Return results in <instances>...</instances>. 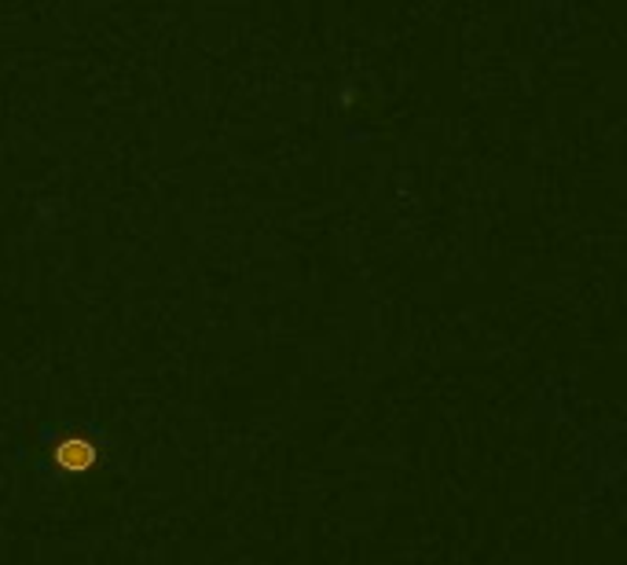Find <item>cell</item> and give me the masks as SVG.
<instances>
[{"mask_svg":"<svg viewBox=\"0 0 627 565\" xmlns=\"http://www.w3.org/2000/svg\"><path fill=\"white\" fill-rule=\"evenodd\" d=\"M52 459H56V467L63 470V473H88L99 462V448H96V441H88V437H81V433H74V437H63L52 448Z\"/></svg>","mask_w":627,"mask_h":565,"instance_id":"obj_1","label":"cell"}]
</instances>
